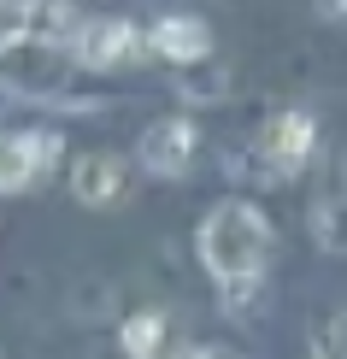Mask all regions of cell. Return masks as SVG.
I'll use <instances>...</instances> for the list:
<instances>
[{"label": "cell", "mask_w": 347, "mask_h": 359, "mask_svg": "<svg viewBox=\"0 0 347 359\" xmlns=\"http://www.w3.org/2000/svg\"><path fill=\"white\" fill-rule=\"evenodd\" d=\"M194 253L230 289V301H241V289L259 283L265 259H271V224L253 201H218L194 230Z\"/></svg>", "instance_id": "obj_1"}, {"label": "cell", "mask_w": 347, "mask_h": 359, "mask_svg": "<svg viewBox=\"0 0 347 359\" xmlns=\"http://www.w3.org/2000/svg\"><path fill=\"white\" fill-rule=\"evenodd\" d=\"M0 83L24 100H65V83H71L65 41H41V36L6 41L0 48Z\"/></svg>", "instance_id": "obj_2"}, {"label": "cell", "mask_w": 347, "mask_h": 359, "mask_svg": "<svg viewBox=\"0 0 347 359\" xmlns=\"http://www.w3.org/2000/svg\"><path fill=\"white\" fill-rule=\"evenodd\" d=\"M194 147H200V130H194V118L171 112V118H154V124L142 130V142H135V159H142L154 177H183L194 165Z\"/></svg>", "instance_id": "obj_3"}, {"label": "cell", "mask_w": 347, "mask_h": 359, "mask_svg": "<svg viewBox=\"0 0 347 359\" xmlns=\"http://www.w3.org/2000/svg\"><path fill=\"white\" fill-rule=\"evenodd\" d=\"M71 53H77L83 71H118V65H130V59L142 53V36H135V24H124V18H83Z\"/></svg>", "instance_id": "obj_4"}, {"label": "cell", "mask_w": 347, "mask_h": 359, "mask_svg": "<svg viewBox=\"0 0 347 359\" xmlns=\"http://www.w3.org/2000/svg\"><path fill=\"white\" fill-rule=\"evenodd\" d=\"M53 159H59V136H48V130H12V136H0V194H18L29 183H41V171Z\"/></svg>", "instance_id": "obj_5"}, {"label": "cell", "mask_w": 347, "mask_h": 359, "mask_svg": "<svg viewBox=\"0 0 347 359\" xmlns=\"http://www.w3.org/2000/svg\"><path fill=\"white\" fill-rule=\"evenodd\" d=\"M147 48L159 59H171V65H200V59H212V24L194 18V12H171V18L154 24Z\"/></svg>", "instance_id": "obj_6"}, {"label": "cell", "mask_w": 347, "mask_h": 359, "mask_svg": "<svg viewBox=\"0 0 347 359\" xmlns=\"http://www.w3.org/2000/svg\"><path fill=\"white\" fill-rule=\"evenodd\" d=\"M312 142H318V130H312L306 112H277L259 130V154L277 171H300V165H306V154H312Z\"/></svg>", "instance_id": "obj_7"}, {"label": "cell", "mask_w": 347, "mask_h": 359, "mask_svg": "<svg viewBox=\"0 0 347 359\" xmlns=\"http://www.w3.org/2000/svg\"><path fill=\"white\" fill-rule=\"evenodd\" d=\"M71 194H77L83 206H112L118 194H124V159L118 154H83L77 165H71Z\"/></svg>", "instance_id": "obj_8"}, {"label": "cell", "mask_w": 347, "mask_h": 359, "mask_svg": "<svg viewBox=\"0 0 347 359\" xmlns=\"http://www.w3.org/2000/svg\"><path fill=\"white\" fill-rule=\"evenodd\" d=\"M118 341H124L130 359H154L165 341V312H135V318L118 324Z\"/></svg>", "instance_id": "obj_9"}, {"label": "cell", "mask_w": 347, "mask_h": 359, "mask_svg": "<svg viewBox=\"0 0 347 359\" xmlns=\"http://www.w3.org/2000/svg\"><path fill=\"white\" fill-rule=\"evenodd\" d=\"M318 248L324 253H347V194L318 206Z\"/></svg>", "instance_id": "obj_10"}, {"label": "cell", "mask_w": 347, "mask_h": 359, "mask_svg": "<svg viewBox=\"0 0 347 359\" xmlns=\"http://www.w3.org/2000/svg\"><path fill=\"white\" fill-rule=\"evenodd\" d=\"M200 65H206V59H200ZM200 65H189V71H183V95H189V100H218V95H224V77H218V71L206 77Z\"/></svg>", "instance_id": "obj_11"}, {"label": "cell", "mask_w": 347, "mask_h": 359, "mask_svg": "<svg viewBox=\"0 0 347 359\" xmlns=\"http://www.w3.org/2000/svg\"><path fill=\"white\" fill-rule=\"evenodd\" d=\"M318 359H347V312H336L318 330Z\"/></svg>", "instance_id": "obj_12"}, {"label": "cell", "mask_w": 347, "mask_h": 359, "mask_svg": "<svg viewBox=\"0 0 347 359\" xmlns=\"http://www.w3.org/2000/svg\"><path fill=\"white\" fill-rule=\"evenodd\" d=\"M318 18L324 24H347V0H318Z\"/></svg>", "instance_id": "obj_13"}, {"label": "cell", "mask_w": 347, "mask_h": 359, "mask_svg": "<svg viewBox=\"0 0 347 359\" xmlns=\"http://www.w3.org/2000/svg\"><path fill=\"white\" fill-rule=\"evenodd\" d=\"M171 359H230V353H218V348H183V353H171Z\"/></svg>", "instance_id": "obj_14"}]
</instances>
